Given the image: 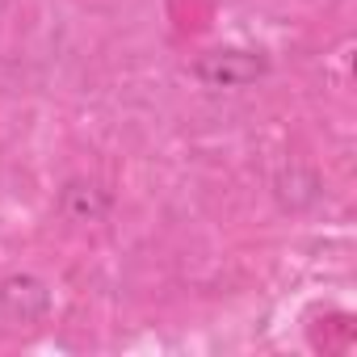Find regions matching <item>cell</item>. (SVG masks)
<instances>
[{"label": "cell", "mask_w": 357, "mask_h": 357, "mask_svg": "<svg viewBox=\"0 0 357 357\" xmlns=\"http://www.w3.org/2000/svg\"><path fill=\"white\" fill-rule=\"evenodd\" d=\"M269 76V55L252 47H215L194 59V80L211 93H240Z\"/></svg>", "instance_id": "cell-1"}, {"label": "cell", "mask_w": 357, "mask_h": 357, "mask_svg": "<svg viewBox=\"0 0 357 357\" xmlns=\"http://www.w3.org/2000/svg\"><path fill=\"white\" fill-rule=\"evenodd\" d=\"M55 211L72 227H97V223L109 219L114 194L101 181H93V176H68L59 185V194H55Z\"/></svg>", "instance_id": "cell-2"}, {"label": "cell", "mask_w": 357, "mask_h": 357, "mask_svg": "<svg viewBox=\"0 0 357 357\" xmlns=\"http://www.w3.org/2000/svg\"><path fill=\"white\" fill-rule=\"evenodd\" d=\"M51 286L38 273H9L0 278V315L9 324H43L51 315Z\"/></svg>", "instance_id": "cell-3"}, {"label": "cell", "mask_w": 357, "mask_h": 357, "mask_svg": "<svg viewBox=\"0 0 357 357\" xmlns=\"http://www.w3.org/2000/svg\"><path fill=\"white\" fill-rule=\"evenodd\" d=\"M324 198V181L319 172L307 168V164H282L278 176H273V202L286 211V215H307L315 211Z\"/></svg>", "instance_id": "cell-4"}]
</instances>
